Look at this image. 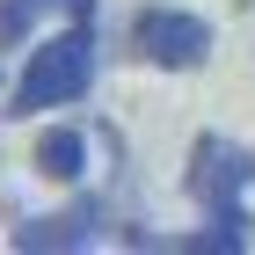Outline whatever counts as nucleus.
Masks as SVG:
<instances>
[{"mask_svg":"<svg viewBox=\"0 0 255 255\" xmlns=\"http://www.w3.org/2000/svg\"><path fill=\"white\" fill-rule=\"evenodd\" d=\"M95 29L88 22H66L51 44H37L29 51V66H22V80L7 88V117H44V110H73L88 88H95Z\"/></svg>","mask_w":255,"mask_h":255,"instance_id":"1","label":"nucleus"},{"mask_svg":"<svg viewBox=\"0 0 255 255\" xmlns=\"http://www.w3.org/2000/svg\"><path fill=\"white\" fill-rule=\"evenodd\" d=\"M248 182H255V153L241 146V138H226V131H197L190 168H182V190H190L197 212H234L241 197H248Z\"/></svg>","mask_w":255,"mask_h":255,"instance_id":"2","label":"nucleus"},{"mask_svg":"<svg viewBox=\"0 0 255 255\" xmlns=\"http://www.w3.org/2000/svg\"><path fill=\"white\" fill-rule=\"evenodd\" d=\"M131 51L160 73H197L212 59V22L190 7H138L131 15Z\"/></svg>","mask_w":255,"mask_h":255,"instance_id":"3","label":"nucleus"},{"mask_svg":"<svg viewBox=\"0 0 255 255\" xmlns=\"http://www.w3.org/2000/svg\"><path fill=\"white\" fill-rule=\"evenodd\" d=\"M102 197H73L66 212H37V219H22L15 226V248L22 255H51V248H88V241L102 234Z\"/></svg>","mask_w":255,"mask_h":255,"instance_id":"4","label":"nucleus"},{"mask_svg":"<svg viewBox=\"0 0 255 255\" xmlns=\"http://www.w3.org/2000/svg\"><path fill=\"white\" fill-rule=\"evenodd\" d=\"M153 248H182V255H248L255 248V219L241 212H204V226L197 234H168V241H153Z\"/></svg>","mask_w":255,"mask_h":255,"instance_id":"5","label":"nucleus"},{"mask_svg":"<svg viewBox=\"0 0 255 255\" xmlns=\"http://www.w3.org/2000/svg\"><path fill=\"white\" fill-rule=\"evenodd\" d=\"M95 0H0V51H22L37 22H88Z\"/></svg>","mask_w":255,"mask_h":255,"instance_id":"6","label":"nucleus"},{"mask_svg":"<svg viewBox=\"0 0 255 255\" xmlns=\"http://www.w3.org/2000/svg\"><path fill=\"white\" fill-rule=\"evenodd\" d=\"M37 175L59 182V190H73V182L88 175V138H80L73 124H44L37 131Z\"/></svg>","mask_w":255,"mask_h":255,"instance_id":"7","label":"nucleus"},{"mask_svg":"<svg viewBox=\"0 0 255 255\" xmlns=\"http://www.w3.org/2000/svg\"><path fill=\"white\" fill-rule=\"evenodd\" d=\"M241 7H255V0H241Z\"/></svg>","mask_w":255,"mask_h":255,"instance_id":"8","label":"nucleus"}]
</instances>
